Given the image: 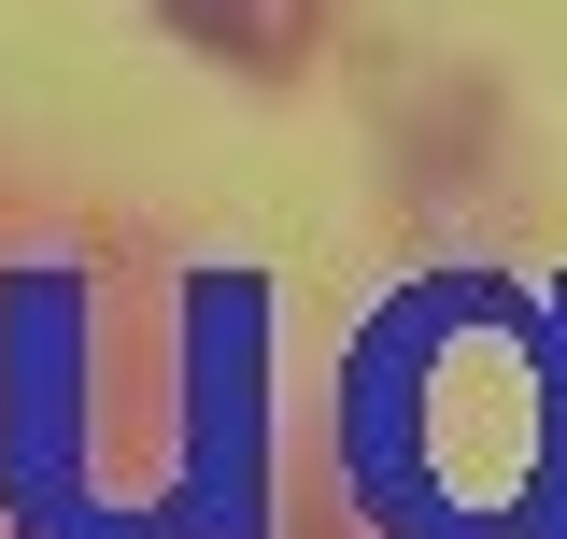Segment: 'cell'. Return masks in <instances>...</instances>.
Listing matches in <instances>:
<instances>
[{"instance_id": "obj_1", "label": "cell", "mask_w": 567, "mask_h": 539, "mask_svg": "<svg viewBox=\"0 0 567 539\" xmlns=\"http://www.w3.org/2000/svg\"><path fill=\"white\" fill-rule=\"evenodd\" d=\"M199 58H241V71H298L327 43V0H156Z\"/></svg>"}]
</instances>
